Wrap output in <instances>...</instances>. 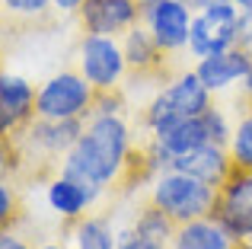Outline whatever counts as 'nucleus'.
Wrapping results in <instances>:
<instances>
[{
  "label": "nucleus",
  "mask_w": 252,
  "mask_h": 249,
  "mask_svg": "<svg viewBox=\"0 0 252 249\" xmlns=\"http://www.w3.org/2000/svg\"><path fill=\"white\" fill-rule=\"evenodd\" d=\"M236 6H240V10H252V0H233Z\"/></svg>",
  "instance_id": "27"
},
{
  "label": "nucleus",
  "mask_w": 252,
  "mask_h": 249,
  "mask_svg": "<svg viewBox=\"0 0 252 249\" xmlns=\"http://www.w3.org/2000/svg\"><path fill=\"white\" fill-rule=\"evenodd\" d=\"M230 160L240 169H252V112L243 115L240 124L233 128V137H230Z\"/></svg>",
  "instance_id": "19"
},
{
  "label": "nucleus",
  "mask_w": 252,
  "mask_h": 249,
  "mask_svg": "<svg viewBox=\"0 0 252 249\" xmlns=\"http://www.w3.org/2000/svg\"><path fill=\"white\" fill-rule=\"evenodd\" d=\"M211 218H217L240 243L252 240V169L233 166L230 179L220 186L217 208Z\"/></svg>",
  "instance_id": "7"
},
{
  "label": "nucleus",
  "mask_w": 252,
  "mask_h": 249,
  "mask_svg": "<svg viewBox=\"0 0 252 249\" xmlns=\"http://www.w3.org/2000/svg\"><path fill=\"white\" fill-rule=\"evenodd\" d=\"M3 6L13 16H42L51 6V0H3Z\"/></svg>",
  "instance_id": "21"
},
{
  "label": "nucleus",
  "mask_w": 252,
  "mask_h": 249,
  "mask_svg": "<svg viewBox=\"0 0 252 249\" xmlns=\"http://www.w3.org/2000/svg\"><path fill=\"white\" fill-rule=\"evenodd\" d=\"M169 169H179V173H189L195 179L208 182V186L220 188L223 182L233 173V160H230V150H223L220 144H204V147L191 150V154L172 156Z\"/></svg>",
  "instance_id": "10"
},
{
  "label": "nucleus",
  "mask_w": 252,
  "mask_h": 249,
  "mask_svg": "<svg viewBox=\"0 0 252 249\" xmlns=\"http://www.w3.org/2000/svg\"><path fill=\"white\" fill-rule=\"evenodd\" d=\"M13 214V195H10V188H0V220H6Z\"/></svg>",
  "instance_id": "24"
},
{
  "label": "nucleus",
  "mask_w": 252,
  "mask_h": 249,
  "mask_svg": "<svg viewBox=\"0 0 252 249\" xmlns=\"http://www.w3.org/2000/svg\"><path fill=\"white\" fill-rule=\"evenodd\" d=\"M42 249H61V246H42Z\"/></svg>",
  "instance_id": "29"
},
{
  "label": "nucleus",
  "mask_w": 252,
  "mask_h": 249,
  "mask_svg": "<svg viewBox=\"0 0 252 249\" xmlns=\"http://www.w3.org/2000/svg\"><path fill=\"white\" fill-rule=\"evenodd\" d=\"M217 195H220L217 186H208L179 169H166L150 188V205L166 211L176 224H185V220L211 218L217 208Z\"/></svg>",
  "instance_id": "2"
},
{
  "label": "nucleus",
  "mask_w": 252,
  "mask_h": 249,
  "mask_svg": "<svg viewBox=\"0 0 252 249\" xmlns=\"http://www.w3.org/2000/svg\"><path fill=\"white\" fill-rule=\"evenodd\" d=\"M236 19H240V6L233 0L198 10V16L191 19L189 51L195 58H211L227 48H236Z\"/></svg>",
  "instance_id": "5"
},
{
  "label": "nucleus",
  "mask_w": 252,
  "mask_h": 249,
  "mask_svg": "<svg viewBox=\"0 0 252 249\" xmlns=\"http://www.w3.org/2000/svg\"><path fill=\"white\" fill-rule=\"evenodd\" d=\"M169 249H240V240L217 218H198L176 227Z\"/></svg>",
  "instance_id": "12"
},
{
  "label": "nucleus",
  "mask_w": 252,
  "mask_h": 249,
  "mask_svg": "<svg viewBox=\"0 0 252 249\" xmlns=\"http://www.w3.org/2000/svg\"><path fill=\"white\" fill-rule=\"evenodd\" d=\"M249 70H252V51L236 45V48H227V51H220V55L201 58L195 74L201 77V83L214 93V90H227V87H233V83H243Z\"/></svg>",
  "instance_id": "11"
},
{
  "label": "nucleus",
  "mask_w": 252,
  "mask_h": 249,
  "mask_svg": "<svg viewBox=\"0 0 252 249\" xmlns=\"http://www.w3.org/2000/svg\"><path fill=\"white\" fill-rule=\"evenodd\" d=\"M99 192H102V186H96V182H83V179H77V176L61 173L48 186V205L55 208L61 218H80L86 208L96 201Z\"/></svg>",
  "instance_id": "13"
},
{
  "label": "nucleus",
  "mask_w": 252,
  "mask_h": 249,
  "mask_svg": "<svg viewBox=\"0 0 252 249\" xmlns=\"http://www.w3.org/2000/svg\"><path fill=\"white\" fill-rule=\"evenodd\" d=\"M83 128V119H38L29 134L35 147L48 150V154H67L80 141Z\"/></svg>",
  "instance_id": "16"
},
{
  "label": "nucleus",
  "mask_w": 252,
  "mask_h": 249,
  "mask_svg": "<svg viewBox=\"0 0 252 249\" xmlns=\"http://www.w3.org/2000/svg\"><path fill=\"white\" fill-rule=\"evenodd\" d=\"M236 45L252 51V10H240V19H236Z\"/></svg>",
  "instance_id": "22"
},
{
  "label": "nucleus",
  "mask_w": 252,
  "mask_h": 249,
  "mask_svg": "<svg viewBox=\"0 0 252 249\" xmlns=\"http://www.w3.org/2000/svg\"><path fill=\"white\" fill-rule=\"evenodd\" d=\"M96 102V87L83 74H58L38 90V119H83Z\"/></svg>",
  "instance_id": "4"
},
{
  "label": "nucleus",
  "mask_w": 252,
  "mask_h": 249,
  "mask_svg": "<svg viewBox=\"0 0 252 249\" xmlns=\"http://www.w3.org/2000/svg\"><path fill=\"white\" fill-rule=\"evenodd\" d=\"M118 249H166L163 243H157V240H150V237H144V233H131L128 240H122L118 243Z\"/></svg>",
  "instance_id": "23"
},
{
  "label": "nucleus",
  "mask_w": 252,
  "mask_h": 249,
  "mask_svg": "<svg viewBox=\"0 0 252 249\" xmlns=\"http://www.w3.org/2000/svg\"><path fill=\"white\" fill-rule=\"evenodd\" d=\"M128 166V128L115 112H96L80 141L67 150L64 173L83 182L109 186Z\"/></svg>",
  "instance_id": "1"
},
{
  "label": "nucleus",
  "mask_w": 252,
  "mask_h": 249,
  "mask_svg": "<svg viewBox=\"0 0 252 249\" xmlns=\"http://www.w3.org/2000/svg\"><path fill=\"white\" fill-rule=\"evenodd\" d=\"M204 124H208V134H211V144H230V137H233V131H230V124L227 119H223V112L220 109H214L211 106L208 112H204Z\"/></svg>",
  "instance_id": "20"
},
{
  "label": "nucleus",
  "mask_w": 252,
  "mask_h": 249,
  "mask_svg": "<svg viewBox=\"0 0 252 249\" xmlns=\"http://www.w3.org/2000/svg\"><path fill=\"white\" fill-rule=\"evenodd\" d=\"M51 3H55V10H61V13H80L83 0H51Z\"/></svg>",
  "instance_id": "26"
},
{
  "label": "nucleus",
  "mask_w": 252,
  "mask_h": 249,
  "mask_svg": "<svg viewBox=\"0 0 252 249\" xmlns=\"http://www.w3.org/2000/svg\"><path fill=\"white\" fill-rule=\"evenodd\" d=\"M125 51L115 35H86L80 42V74L96 87V93H109L125 74Z\"/></svg>",
  "instance_id": "8"
},
{
  "label": "nucleus",
  "mask_w": 252,
  "mask_h": 249,
  "mask_svg": "<svg viewBox=\"0 0 252 249\" xmlns=\"http://www.w3.org/2000/svg\"><path fill=\"white\" fill-rule=\"evenodd\" d=\"M77 249H118L115 237H112L109 224L99 218H86L77 224V237H74Z\"/></svg>",
  "instance_id": "18"
},
{
  "label": "nucleus",
  "mask_w": 252,
  "mask_h": 249,
  "mask_svg": "<svg viewBox=\"0 0 252 249\" xmlns=\"http://www.w3.org/2000/svg\"><path fill=\"white\" fill-rule=\"evenodd\" d=\"M80 19L93 35H118L141 23V0H83Z\"/></svg>",
  "instance_id": "9"
},
{
  "label": "nucleus",
  "mask_w": 252,
  "mask_h": 249,
  "mask_svg": "<svg viewBox=\"0 0 252 249\" xmlns=\"http://www.w3.org/2000/svg\"><path fill=\"white\" fill-rule=\"evenodd\" d=\"M35 99H38V93L23 77L3 74V80H0V109H3V119H0V124H3L6 134L23 119H29V115L35 112Z\"/></svg>",
  "instance_id": "15"
},
{
  "label": "nucleus",
  "mask_w": 252,
  "mask_h": 249,
  "mask_svg": "<svg viewBox=\"0 0 252 249\" xmlns=\"http://www.w3.org/2000/svg\"><path fill=\"white\" fill-rule=\"evenodd\" d=\"M208 109H211V90L191 70V74H182L176 83H169L147 106V128L150 134H157V131L169 128V124L182 119H195V115L208 112Z\"/></svg>",
  "instance_id": "3"
},
{
  "label": "nucleus",
  "mask_w": 252,
  "mask_h": 249,
  "mask_svg": "<svg viewBox=\"0 0 252 249\" xmlns=\"http://www.w3.org/2000/svg\"><path fill=\"white\" fill-rule=\"evenodd\" d=\"M0 249H29L23 243V240L16 237V233H10V230H3V237H0Z\"/></svg>",
  "instance_id": "25"
},
{
  "label": "nucleus",
  "mask_w": 252,
  "mask_h": 249,
  "mask_svg": "<svg viewBox=\"0 0 252 249\" xmlns=\"http://www.w3.org/2000/svg\"><path fill=\"white\" fill-rule=\"evenodd\" d=\"M122 51H125V61L131 64L134 70H150L160 64V55L163 48L157 45L154 32L147 29V26H131L128 32H125V42H122Z\"/></svg>",
  "instance_id": "17"
},
{
  "label": "nucleus",
  "mask_w": 252,
  "mask_h": 249,
  "mask_svg": "<svg viewBox=\"0 0 252 249\" xmlns=\"http://www.w3.org/2000/svg\"><path fill=\"white\" fill-rule=\"evenodd\" d=\"M141 16L163 51L189 48L195 16H191V6L185 0H141Z\"/></svg>",
  "instance_id": "6"
},
{
  "label": "nucleus",
  "mask_w": 252,
  "mask_h": 249,
  "mask_svg": "<svg viewBox=\"0 0 252 249\" xmlns=\"http://www.w3.org/2000/svg\"><path fill=\"white\" fill-rule=\"evenodd\" d=\"M154 141L169 154V163H172V156L191 154V150H198V147H204V144H211L208 124H204V112L195 115V119H182V122L169 124V128L157 131Z\"/></svg>",
  "instance_id": "14"
},
{
  "label": "nucleus",
  "mask_w": 252,
  "mask_h": 249,
  "mask_svg": "<svg viewBox=\"0 0 252 249\" xmlns=\"http://www.w3.org/2000/svg\"><path fill=\"white\" fill-rule=\"evenodd\" d=\"M243 246H246V249H252V240H246V243H243Z\"/></svg>",
  "instance_id": "28"
}]
</instances>
